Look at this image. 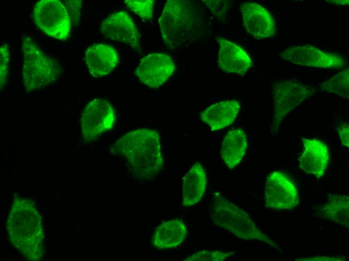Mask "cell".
I'll return each instance as SVG.
<instances>
[{"label": "cell", "mask_w": 349, "mask_h": 261, "mask_svg": "<svg viewBox=\"0 0 349 261\" xmlns=\"http://www.w3.org/2000/svg\"><path fill=\"white\" fill-rule=\"evenodd\" d=\"M112 150L126 159L137 178L149 179L162 169L159 137L153 130L140 128L130 132L118 139Z\"/></svg>", "instance_id": "cell-1"}, {"label": "cell", "mask_w": 349, "mask_h": 261, "mask_svg": "<svg viewBox=\"0 0 349 261\" xmlns=\"http://www.w3.org/2000/svg\"><path fill=\"white\" fill-rule=\"evenodd\" d=\"M7 223L9 239L15 247L29 258L38 259L43 252V227L32 202L19 199L12 206Z\"/></svg>", "instance_id": "cell-2"}, {"label": "cell", "mask_w": 349, "mask_h": 261, "mask_svg": "<svg viewBox=\"0 0 349 261\" xmlns=\"http://www.w3.org/2000/svg\"><path fill=\"white\" fill-rule=\"evenodd\" d=\"M202 14L191 1L168 0L159 19L162 39L175 48L193 38L201 29Z\"/></svg>", "instance_id": "cell-3"}, {"label": "cell", "mask_w": 349, "mask_h": 261, "mask_svg": "<svg viewBox=\"0 0 349 261\" xmlns=\"http://www.w3.org/2000/svg\"><path fill=\"white\" fill-rule=\"evenodd\" d=\"M209 216L213 223L247 240H258L279 249L278 246L262 232L249 215L219 193H215L209 206Z\"/></svg>", "instance_id": "cell-4"}, {"label": "cell", "mask_w": 349, "mask_h": 261, "mask_svg": "<svg viewBox=\"0 0 349 261\" xmlns=\"http://www.w3.org/2000/svg\"><path fill=\"white\" fill-rule=\"evenodd\" d=\"M22 52L23 82L27 90H40L56 81L59 67L27 35L23 37Z\"/></svg>", "instance_id": "cell-5"}, {"label": "cell", "mask_w": 349, "mask_h": 261, "mask_svg": "<svg viewBox=\"0 0 349 261\" xmlns=\"http://www.w3.org/2000/svg\"><path fill=\"white\" fill-rule=\"evenodd\" d=\"M316 88L293 80H278L272 88L273 113L272 128L273 134L278 132L287 114L316 92Z\"/></svg>", "instance_id": "cell-6"}, {"label": "cell", "mask_w": 349, "mask_h": 261, "mask_svg": "<svg viewBox=\"0 0 349 261\" xmlns=\"http://www.w3.org/2000/svg\"><path fill=\"white\" fill-rule=\"evenodd\" d=\"M37 26L47 35L66 40L71 29L70 16L64 5L58 0L38 2L33 12Z\"/></svg>", "instance_id": "cell-7"}, {"label": "cell", "mask_w": 349, "mask_h": 261, "mask_svg": "<svg viewBox=\"0 0 349 261\" xmlns=\"http://www.w3.org/2000/svg\"><path fill=\"white\" fill-rule=\"evenodd\" d=\"M296 186L290 178L280 171H273L267 177L264 188L265 207L271 210H289L299 203Z\"/></svg>", "instance_id": "cell-8"}, {"label": "cell", "mask_w": 349, "mask_h": 261, "mask_svg": "<svg viewBox=\"0 0 349 261\" xmlns=\"http://www.w3.org/2000/svg\"><path fill=\"white\" fill-rule=\"evenodd\" d=\"M115 120L114 109L107 100L97 98L84 108L81 117L82 137L84 141H93L111 129Z\"/></svg>", "instance_id": "cell-9"}, {"label": "cell", "mask_w": 349, "mask_h": 261, "mask_svg": "<svg viewBox=\"0 0 349 261\" xmlns=\"http://www.w3.org/2000/svg\"><path fill=\"white\" fill-rule=\"evenodd\" d=\"M280 58L296 65L324 68H340L346 65L344 58L321 51L310 45L293 46L280 54Z\"/></svg>", "instance_id": "cell-10"}, {"label": "cell", "mask_w": 349, "mask_h": 261, "mask_svg": "<svg viewBox=\"0 0 349 261\" xmlns=\"http://www.w3.org/2000/svg\"><path fill=\"white\" fill-rule=\"evenodd\" d=\"M174 67V63L169 56L152 53L140 61L135 73L141 83L150 88H156L170 77Z\"/></svg>", "instance_id": "cell-11"}, {"label": "cell", "mask_w": 349, "mask_h": 261, "mask_svg": "<svg viewBox=\"0 0 349 261\" xmlns=\"http://www.w3.org/2000/svg\"><path fill=\"white\" fill-rule=\"evenodd\" d=\"M100 31L106 37L125 43L141 53L139 34L126 12L121 11L109 16L101 24Z\"/></svg>", "instance_id": "cell-12"}, {"label": "cell", "mask_w": 349, "mask_h": 261, "mask_svg": "<svg viewBox=\"0 0 349 261\" xmlns=\"http://www.w3.org/2000/svg\"><path fill=\"white\" fill-rule=\"evenodd\" d=\"M243 25L253 38L261 40L273 36L276 31L271 14L263 6L255 2L240 5Z\"/></svg>", "instance_id": "cell-13"}, {"label": "cell", "mask_w": 349, "mask_h": 261, "mask_svg": "<svg viewBox=\"0 0 349 261\" xmlns=\"http://www.w3.org/2000/svg\"><path fill=\"white\" fill-rule=\"evenodd\" d=\"M303 151L299 158V167L317 178L322 177L328 166L329 154L327 145L316 139L302 138Z\"/></svg>", "instance_id": "cell-14"}, {"label": "cell", "mask_w": 349, "mask_h": 261, "mask_svg": "<svg viewBox=\"0 0 349 261\" xmlns=\"http://www.w3.org/2000/svg\"><path fill=\"white\" fill-rule=\"evenodd\" d=\"M218 42L219 67L228 73L244 75L252 64L250 56L242 47L234 43L219 37Z\"/></svg>", "instance_id": "cell-15"}, {"label": "cell", "mask_w": 349, "mask_h": 261, "mask_svg": "<svg viewBox=\"0 0 349 261\" xmlns=\"http://www.w3.org/2000/svg\"><path fill=\"white\" fill-rule=\"evenodd\" d=\"M85 58L89 73L95 77L109 74L119 62L116 50L105 44H95L88 47Z\"/></svg>", "instance_id": "cell-16"}, {"label": "cell", "mask_w": 349, "mask_h": 261, "mask_svg": "<svg viewBox=\"0 0 349 261\" xmlns=\"http://www.w3.org/2000/svg\"><path fill=\"white\" fill-rule=\"evenodd\" d=\"M240 105L236 100L214 104L200 113V119L213 131L221 129L232 123L239 113Z\"/></svg>", "instance_id": "cell-17"}, {"label": "cell", "mask_w": 349, "mask_h": 261, "mask_svg": "<svg viewBox=\"0 0 349 261\" xmlns=\"http://www.w3.org/2000/svg\"><path fill=\"white\" fill-rule=\"evenodd\" d=\"M207 177L205 170L199 162L195 163L184 178L182 204L185 207L199 202L205 192Z\"/></svg>", "instance_id": "cell-18"}, {"label": "cell", "mask_w": 349, "mask_h": 261, "mask_svg": "<svg viewBox=\"0 0 349 261\" xmlns=\"http://www.w3.org/2000/svg\"><path fill=\"white\" fill-rule=\"evenodd\" d=\"M188 233L186 225L180 219H173L160 224L152 237L153 245L157 249L174 247L186 238Z\"/></svg>", "instance_id": "cell-19"}, {"label": "cell", "mask_w": 349, "mask_h": 261, "mask_svg": "<svg viewBox=\"0 0 349 261\" xmlns=\"http://www.w3.org/2000/svg\"><path fill=\"white\" fill-rule=\"evenodd\" d=\"M247 148V141L241 128L231 130L224 138L221 155L227 167L233 169L243 158Z\"/></svg>", "instance_id": "cell-20"}, {"label": "cell", "mask_w": 349, "mask_h": 261, "mask_svg": "<svg viewBox=\"0 0 349 261\" xmlns=\"http://www.w3.org/2000/svg\"><path fill=\"white\" fill-rule=\"evenodd\" d=\"M327 201L320 206L316 214L323 219L349 227V197L345 195L328 194Z\"/></svg>", "instance_id": "cell-21"}, {"label": "cell", "mask_w": 349, "mask_h": 261, "mask_svg": "<svg viewBox=\"0 0 349 261\" xmlns=\"http://www.w3.org/2000/svg\"><path fill=\"white\" fill-rule=\"evenodd\" d=\"M319 87L322 91L336 94L346 99L348 98V67L333 76L326 81L320 83Z\"/></svg>", "instance_id": "cell-22"}, {"label": "cell", "mask_w": 349, "mask_h": 261, "mask_svg": "<svg viewBox=\"0 0 349 261\" xmlns=\"http://www.w3.org/2000/svg\"><path fill=\"white\" fill-rule=\"evenodd\" d=\"M124 3L131 11L142 19L149 20L152 18L153 0H125Z\"/></svg>", "instance_id": "cell-23"}, {"label": "cell", "mask_w": 349, "mask_h": 261, "mask_svg": "<svg viewBox=\"0 0 349 261\" xmlns=\"http://www.w3.org/2000/svg\"><path fill=\"white\" fill-rule=\"evenodd\" d=\"M233 252L204 250L188 256L184 261H222L233 254Z\"/></svg>", "instance_id": "cell-24"}, {"label": "cell", "mask_w": 349, "mask_h": 261, "mask_svg": "<svg viewBox=\"0 0 349 261\" xmlns=\"http://www.w3.org/2000/svg\"><path fill=\"white\" fill-rule=\"evenodd\" d=\"M10 53L8 46L5 44L0 47L1 89L6 84L9 72Z\"/></svg>", "instance_id": "cell-25"}, {"label": "cell", "mask_w": 349, "mask_h": 261, "mask_svg": "<svg viewBox=\"0 0 349 261\" xmlns=\"http://www.w3.org/2000/svg\"><path fill=\"white\" fill-rule=\"evenodd\" d=\"M215 15L222 16L225 13L228 4L225 1H202Z\"/></svg>", "instance_id": "cell-26"}, {"label": "cell", "mask_w": 349, "mask_h": 261, "mask_svg": "<svg viewBox=\"0 0 349 261\" xmlns=\"http://www.w3.org/2000/svg\"><path fill=\"white\" fill-rule=\"evenodd\" d=\"M336 128L339 136L342 145L344 146L349 147L348 124L344 123Z\"/></svg>", "instance_id": "cell-27"}, {"label": "cell", "mask_w": 349, "mask_h": 261, "mask_svg": "<svg viewBox=\"0 0 349 261\" xmlns=\"http://www.w3.org/2000/svg\"><path fill=\"white\" fill-rule=\"evenodd\" d=\"M71 4V8L70 9V12H71V19L73 20V23H78L80 19V10L81 8V1H69Z\"/></svg>", "instance_id": "cell-28"}, {"label": "cell", "mask_w": 349, "mask_h": 261, "mask_svg": "<svg viewBox=\"0 0 349 261\" xmlns=\"http://www.w3.org/2000/svg\"><path fill=\"white\" fill-rule=\"evenodd\" d=\"M296 260H345L344 256H313L304 258H298L295 259Z\"/></svg>", "instance_id": "cell-29"}, {"label": "cell", "mask_w": 349, "mask_h": 261, "mask_svg": "<svg viewBox=\"0 0 349 261\" xmlns=\"http://www.w3.org/2000/svg\"><path fill=\"white\" fill-rule=\"evenodd\" d=\"M332 2H331V3L332 4H339V5H343V4H348V1H332Z\"/></svg>", "instance_id": "cell-30"}]
</instances>
